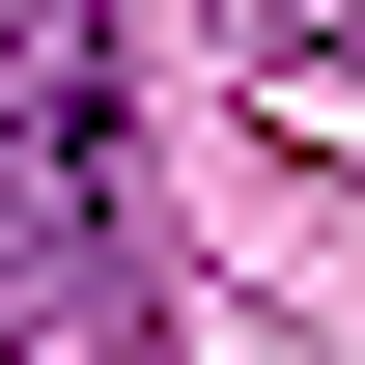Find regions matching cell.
Wrapping results in <instances>:
<instances>
[{"label": "cell", "mask_w": 365, "mask_h": 365, "mask_svg": "<svg viewBox=\"0 0 365 365\" xmlns=\"http://www.w3.org/2000/svg\"><path fill=\"white\" fill-rule=\"evenodd\" d=\"M0 281L56 337H140V85H113V0H0Z\"/></svg>", "instance_id": "obj_1"}, {"label": "cell", "mask_w": 365, "mask_h": 365, "mask_svg": "<svg viewBox=\"0 0 365 365\" xmlns=\"http://www.w3.org/2000/svg\"><path fill=\"white\" fill-rule=\"evenodd\" d=\"M0 365H56V337H0Z\"/></svg>", "instance_id": "obj_2"}]
</instances>
